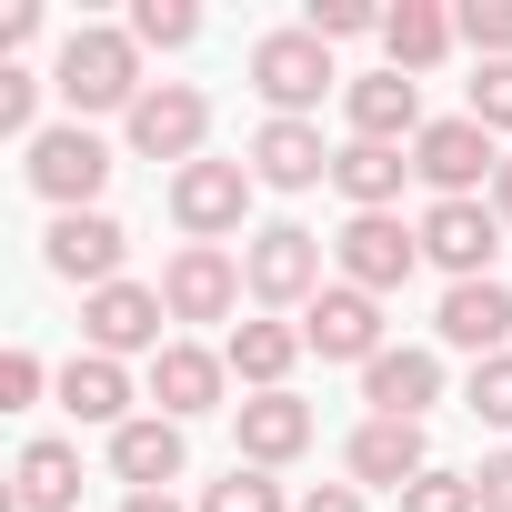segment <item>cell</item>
<instances>
[{
	"instance_id": "obj_15",
	"label": "cell",
	"mask_w": 512,
	"mask_h": 512,
	"mask_svg": "<svg viewBox=\"0 0 512 512\" xmlns=\"http://www.w3.org/2000/svg\"><path fill=\"white\" fill-rule=\"evenodd\" d=\"M231 432H241V452H231V462L282 472V462H302V452H312V402H302V392H251V402H231Z\"/></svg>"
},
{
	"instance_id": "obj_34",
	"label": "cell",
	"mask_w": 512,
	"mask_h": 512,
	"mask_svg": "<svg viewBox=\"0 0 512 512\" xmlns=\"http://www.w3.org/2000/svg\"><path fill=\"white\" fill-rule=\"evenodd\" d=\"M402 512H482V492H472V472H422L402 492Z\"/></svg>"
},
{
	"instance_id": "obj_40",
	"label": "cell",
	"mask_w": 512,
	"mask_h": 512,
	"mask_svg": "<svg viewBox=\"0 0 512 512\" xmlns=\"http://www.w3.org/2000/svg\"><path fill=\"white\" fill-rule=\"evenodd\" d=\"M121 512H181L171 492H121Z\"/></svg>"
},
{
	"instance_id": "obj_38",
	"label": "cell",
	"mask_w": 512,
	"mask_h": 512,
	"mask_svg": "<svg viewBox=\"0 0 512 512\" xmlns=\"http://www.w3.org/2000/svg\"><path fill=\"white\" fill-rule=\"evenodd\" d=\"M31 31H41V11H31V0H11V11H0V51H31Z\"/></svg>"
},
{
	"instance_id": "obj_32",
	"label": "cell",
	"mask_w": 512,
	"mask_h": 512,
	"mask_svg": "<svg viewBox=\"0 0 512 512\" xmlns=\"http://www.w3.org/2000/svg\"><path fill=\"white\" fill-rule=\"evenodd\" d=\"M302 31L312 41H362V31H382V11H372V0H312Z\"/></svg>"
},
{
	"instance_id": "obj_19",
	"label": "cell",
	"mask_w": 512,
	"mask_h": 512,
	"mask_svg": "<svg viewBox=\"0 0 512 512\" xmlns=\"http://www.w3.org/2000/svg\"><path fill=\"white\" fill-rule=\"evenodd\" d=\"M362 402H372L382 422H422V412L442 402V352H422V342L382 352V362L362 372Z\"/></svg>"
},
{
	"instance_id": "obj_27",
	"label": "cell",
	"mask_w": 512,
	"mask_h": 512,
	"mask_svg": "<svg viewBox=\"0 0 512 512\" xmlns=\"http://www.w3.org/2000/svg\"><path fill=\"white\" fill-rule=\"evenodd\" d=\"M201 512H292V502H282V482L262 462H231L221 482H201Z\"/></svg>"
},
{
	"instance_id": "obj_14",
	"label": "cell",
	"mask_w": 512,
	"mask_h": 512,
	"mask_svg": "<svg viewBox=\"0 0 512 512\" xmlns=\"http://www.w3.org/2000/svg\"><path fill=\"white\" fill-rule=\"evenodd\" d=\"M302 342H312L322 362H362V372L392 352V342H382V302H372V292H352V282H332V292L302 312Z\"/></svg>"
},
{
	"instance_id": "obj_22",
	"label": "cell",
	"mask_w": 512,
	"mask_h": 512,
	"mask_svg": "<svg viewBox=\"0 0 512 512\" xmlns=\"http://www.w3.org/2000/svg\"><path fill=\"white\" fill-rule=\"evenodd\" d=\"M302 352H312L302 322H231V342H221L231 382H251V392H292V362Z\"/></svg>"
},
{
	"instance_id": "obj_16",
	"label": "cell",
	"mask_w": 512,
	"mask_h": 512,
	"mask_svg": "<svg viewBox=\"0 0 512 512\" xmlns=\"http://www.w3.org/2000/svg\"><path fill=\"white\" fill-rule=\"evenodd\" d=\"M342 472L402 502V492H412V482L432 472V442H422V422H382V412H372V422L352 432V452H342Z\"/></svg>"
},
{
	"instance_id": "obj_30",
	"label": "cell",
	"mask_w": 512,
	"mask_h": 512,
	"mask_svg": "<svg viewBox=\"0 0 512 512\" xmlns=\"http://www.w3.org/2000/svg\"><path fill=\"white\" fill-rule=\"evenodd\" d=\"M452 31H462L482 61H512V0H462V11H452Z\"/></svg>"
},
{
	"instance_id": "obj_36",
	"label": "cell",
	"mask_w": 512,
	"mask_h": 512,
	"mask_svg": "<svg viewBox=\"0 0 512 512\" xmlns=\"http://www.w3.org/2000/svg\"><path fill=\"white\" fill-rule=\"evenodd\" d=\"M472 492H482V512H512V452H492V462L472 472Z\"/></svg>"
},
{
	"instance_id": "obj_10",
	"label": "cell",
	"mask_w": 512,
	"mask_h": 512,
	"mask_svg": "<svg viewBox=\"0 0 512 512\" xmlns=\"http://www.w3.org/2000/svg\"><path fill=\"white\" fill-rule=\"evenodd\" d=\"M161 322H171V302H161V282H111V292H91L81 302V342L91 352H111V362H131V352H171L161 342Z\"/></svg>"
},
{
	"instance_id": "obj_5",
	"label": "cell",
	"mask_w": 512,
	"mask_h": 512,
	"mask_svg": "<svg viewBox=\"0 0 512 512\" xmlns=\"http://www.w3.org/2000/svg\"><path fill=\"white\" fill-rule=\"evenodd\" d=\"M412 171L432 181V201H492V171H502V141L462 111V121H432L412 141Z\"/></svg>"
},
{
	"instance_id": "obj_12",
	"label": "cell",
	"mask_w": 512,
	"mask_h": 512,
	"mask_svg": "<svg viewBox=\"0 0 512 512\" xmlns=\"http://www.w3.org/2000/svg\"><path fill=\"white\" fill-rule=\"evenodd\" d=\"M241 262L231 251H211V241H181L171 262H161V302H171V322H231L241 312Z\"/></svg>"
},
{
	"instance_id": "obj_20",
	"label": "cell",
	"mask_w": 512,
	"mask_h": 512,
	"mask_svg": "<svg viewBox=\"0 0 512 512\" xmlns=\"http://www.w3.org/2000/svg\"><path fill=\"white\" fill-rule=\"evenodd\" d=\"M432 332H442L452 352L492 362V352L512 342V292H502V282H452V292H442V312H432Z\"/></svg>"
},
{
	"instance_id": "obj_2",
	"label": "cell",
	"mask_w": 512,
	"mask_h": 512,
	"mask_svg": "<svg viewBox=\"0 0 512 512\" xmlns=\"http://www.w3.org/2000/svg\"><path fill=\"white\" fill-rule=\"evenodd\" d=\"M241 282H251L262 312H312V302L332 292V282H322V231H302V221L251 231V241H241Z\"/></svg>"
},
{
	"instance_id": "obj_26",
	"label": "cell",
	"mask_w": 512,
	"mask_h": 512,
	"mask_svg": "<svg viewBox=\"0 0 512 512\" xmlns=\"http://www.w3.org/2000/svg\"><path fill=\"white\" fill-rule=\"evenodd\" d=\"M402 181H412V161L382 151V141H342V151H332V191H342L352 211H392Z\"/></svg>"
},
{
	"instance_id": "obj_35",
	"label": "cell",
	"mask_w": 512,
	"mask_h": 512,
	"mask_svg": "<svg viewBox=\"0 0 512 512\" xmlns=\"http://www.w3.org/2000/svg\"><path fill=\"white\" fill-rule=\"evenodd\" d=\"M41 382H51V372H41V352H31V342L0 352V412H31V402H41Z\"/></svg>"
},
{
	"instance_id": "obj_17",
	"label": "cell",
	"mask_w": 512,
	"mask_h": 512,
	"mask_svg": "<svg viewBox=\"0 0 512 512\" xmlns=\"http://www.w3.org/2000/svg\"><path fill=\"white\" fill-rule=\"evenodd\" d=\"M221 392H231V362L201 352V342H171V352L151 362V402H161V422H201V412H221Z\"/></svg>"
},
{
	"instance_id": "obj_29",
	"label": "cell",
	"mask_w": 512,
	"mask_h": 512,
	"mask_svg": "<svg viewBox=\"0 0 512 512\" xmlns=\"http://www.w3.org/2000/svg\"><path fill=\"white\" fill-rule=\"evenodd\" d=\"M0 131L21 151L41 141V71H21V61H0Z\"/></svg>"
},
{
	"instance_id": "obj_21",
	"label": "cell",
	"mask_w": 512,
	"mask_h": 512,
	"mask_svg": "<svg viewBox=\"0 0 512 512\" xmlns=\"http://www.w3.org/2000/svg\"><path fill=\"white\" fill-rule=\"evenodd\" d=\"M181 462H191V442H181V422H161V412H141V422L111 432V472H121L131 492H171Z\"/></svg>"
},
{
	"instance_id": "obj_23",
	"label": "cell",
	"mask_w": 512,
	"mask_h": 512,
	"mask_svg": "<svg viewBox=\"0 0 512 512\" xmlns=\"http://www.w3.org/2000/svg\"><path fill=\"white\" fill-rule=\"evenodd\" d=\"M452 11H442V0H392V11H382V51H392V71L402 81H422V71H442L452 61Z\"/></svg>"
},
{
	"instance_id": "obj_33",
	"label": "cell",
	"mask_w": 512,
	"mask_h": 512,
	"mask_svg": "<svg viewBox=\"0 0 512 512\" xmlns=\"http://www.w3.org/2000/svg\"><path fill=\"white\" fill-rule=\"evenodd\" d=\"M472 121H482L492 141L512 131V61H482V71H472Z\"/></svg>"
},
{
	"instance_id": "obj_7",
	"label": "cell",
	"mask_w": 512,
	"mask_h": 512,
	"mask_svg": "<svg viewBox=\"0 0 512 512\" xmlns=\"http://www.w3.org/2000/svg\"><path fill=\"white\" fill-rule=\"evenodd\" d=\"M41 262H51L61 282H81V302H91V292H111V282H121V262H131V231H121L111 211H51V231H41Z\"/></svg>"
},
{
	"instance_id": "obj_24",
	"label": "cell",
	"mask_w": 512,
	"mask_h": 512,
	"mask_svg": "<svg viewBox=\"0 0 512 512\" xmlns=\"http://www.w3.org/2000/svg\"><path fill=\"white\" fill-rule=\"evenodd\" d=\"M61 412H71V422H101V432L141 422V412H131V372H121L111 352H71V362H61Z\"/></svg>"
},
{
	"instance_id": "obj_31",
	"label": "cell",
	"mask_w": 512,
	"mask_h": 512,
	"mask_svg": "<svg viewBox=\"0 0 512 512\" xmlns=\"http://www.w3.org/2000/svg\"><path fill=\"white\" fill-rule=\"evenodd\" d=\"M462 412H472V422H512V352L472 362V382H462Z\"/></svg>"
},
{
	"instance_id": "obj_11",
	"label": "cell",
	"mask_w": 512,
	"mask_h": 512,
	"mask_svg": "<svg viewBox=\"0 0 512 512\" xmlns=\"http://www.w3.org/2000/svg\"><path fill=\"white\" fill-rule=\"evenodd\" d=\"M412 231H422V262H442L452 282H492V251H502V211L492 201H432Z\"/></svg>"
},
{
	"instance_id": "obj_9",
	"label": "cell",
	"mask_w": 512,
	"mask_h": 512,
	"mask_svg": "<svg viewBox=\"0 0 512 512\" xmlns=\"http://www.w3.org/2000/svg\"><path fill=\"white\" fill-rule=\"evenodd\" d=\"M121 131H131V151H141V161L191 171V161H201V141H211V101H201L191 81H151V91H141V111H131Z\"/></svg>"
},
{
	"instance_id": "obj_18",
	"label": "cell",
	"mask_w": 512,
	"mask_h": 512,
	"mask_svg": "<svg viewBox=\"0 0 512 512\" xmlns=\"http://www.w3.org/2000/svg\"><path fill=\"white\" fill-rule=\"evenodd\" d=\"M251 181H262V191H312V181H332L322 121H262V131H251Z\"/></svg>"
},
{
	"instance_id": "obj_6",
	"label": "cell",
	"mask_w": 512,
	"mask_h": 512,
	"mask_svg": "<svg viewBox=\"0 0 512 512\" xmlns=\"http://www.w3.org/2000/svg\"><path fill=\"white\" fill-rule=\"evenodd\" d=\"M251 191H262V181H251V161H191V171H171V221L221 251V241L251 221Z\"/></svg>"
},
{
	"instance_id": "obj_1",
	"label": "cell",
	"mask_w": 512,
	"mask_h": 512,
	"mask_svg": "<svg viewBox=\"0 0 512 512\" xmlns=\"http://www.w3.org/2000/svg\"><path fill=\"white\" fill-rule=\"evenodd\" d=\"M51 91L71 101V121H101V111H141V41L131 31H101V21H81L71 41H61V61H51Z\"/></svg>"
},
{
	"instance_id": "obj_4",
	"label": "cell",
	"mask_w": 512,
	"mask_h": 512,
	"mask_svg": "<svg viewBox=\"0 0 512 512\" xmlns=\"http://www.w3.org/2000/svg\"><path fill=\"white\" fill-rule=\"evenodd\" d=\"M31 191L51 201V211H101V181H111V141L91 131V121H51L41 141H31Z\"/></svg>"
},
{
	"instance_id": "obj_13",
	"label": "cell",
	"mask_w": 512,
	"mask_h": 512,
	"mask_svg": "<svg viewBox=\"0 0 512 512\" xmlns=\"http://www.w3.org/2000/svg\"><path fill=\"white\" fill-rule=\"evenodd\" d=\"M342 121H352V141H382V151H412L432 131L422 121V81H402L392 61L362 71V81H342Z\"/></svg>"
},
{
	"instance_id": "obj_25",
	"label": "cell",
	"mask_w": 512,
	"mask_h": 512,
	"mask_svg": "<svg viewBox=\"0 0 512 512\" xmlns=\"http://www.w3.org/2000/svg\"><path fill=\"white\" fill-rule=\"evenodd\" d=\"M11 502L21 512H81V442H31L11 462Z\"/></svg>"
},
{
	"instance_id": "obj_8",
	"label": "cell",
	"mask_w": 512,
	"mask_h": 512,
	"mask_svg": "<svg viewBox=\"0 0 512 512\" xmlns=\"http://www.w3.org/2000/svg\"><path fill=\"white\" fill-rule=\"evenodd\" d=\"M332 262H342V282H352V292H372V302H382V292H402V282H412L422 231H402L392 211H352V221L332 231Z\"/></svg>"
},
{
	"instance_id": "obj_3",
	"label": "cell",
	"mask_w": 512,
	"mask_h": 512,
	"mask_svg": "<svg viewBox=\"0 0 512 512\" xmlns=\"http://www.w3.org/2000/svg\"><path fill=\"white\" fill-rule=\"evenodd\" d=\"M332 81H342V71H332V41H312L302 21L251 41V91L272 101V121H312V101H322Z\"/></svg>"
},
{
	"instance_id": "obj_28",
	"label": "cell",
	"mask_w": 512,
	"mask_h": 512,
	"mask_svg": "<svg viewBox=\"0 0 512 512\" xmlns=\"http://www.w3.org/2000/svg\"><path fill=\"white\" fill-rule=\"evenodd\" d=\"M131 41L141 51H191L201 41V11H191V0H131Z\"/></svg>"
},
{
	"instance_id": "obj_39",
	"label": "cell",
	"mask_w": 512,
	"mask_h": 512,
	"mask_svg": "<svg viewBox=\"0 0 512 512\" xmlns=\"http://www.w3.org/2000/svg\"><path fill=\"white\" fill-rule=\"evenodd\" d=\"M492 211H502V231H512V151H502V171H492Z\"/></svg>"
},
{
	"instance_id": "obj_37",
	"label": "cell",
	"mask_w": 512,
	"mask_h": 512,
	"mask_svg": "<svg viewBox=\"0 0 512 512\" xmlns=\"http://www.w3.org/2000/svg\"><path fill=\"white\" fill-rule=\"evenodd\" d=\"M292 512H362V482H312Z\"/></svg>"
}]
</instances>
